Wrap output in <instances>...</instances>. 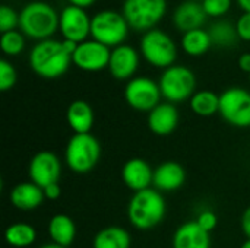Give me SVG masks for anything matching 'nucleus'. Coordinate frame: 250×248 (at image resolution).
<instances>
[{"mask_svg":"<svg viewBox=\"0 0 250 248\" xmlns=\"http://www.w3.org/2000/svg\"><path fill=\"white\" fill-rule=\"evenodd\" d=\"M196 222H198V225L204 229V231H207V232H212L215 228H217V225H218V218H217V215L212 212V210H202L199 215H198V218L195 219Z\"/></svg>","mask_w":250,"mask_h":248,"instance_id":"32","label":"nucleus"},{"mask_svg":"<svg viewBox=\"0 0 250 248\" xmlns=\"http://www.w3.org/2000/svg\"><path fill=\"white\" fill-rule=\"evenodd\" d=\"M239 67L245 73H249L250 75V53H245V54L240 56V58H239Z\"/></svg>","mask_w":250,"mask_h":248,"instance_id":"36","label":"nucleus"},{"mask_svg":"<svg viewBox=\"0 0 250 248\" xmlns=\"http://www.w3.org/2000/svg\"><path fill=\"white\" fill-rule=\"evenodd\" d=\"M167 0H125L123 16L129 26L138 32H148L164 18Z\"/></svg>","mask_w":250,"mask_h":248,"instance_id":"8","label":"nucleus"},{"mask_svg":"<svg viewBox=\"0 0 250 248\" xmlns=\"http://www.w3.org/2000/svg\"><path fill=\"white\" fill-rule=\"evenodd\" d=\"M240 227H242V231H243V234L246 235V238H249L250 240V206L245 209V212H243V215H242Z\"/></svg>","mask_w":250,"mask_h":248,"instance_id":"35","label":"nucleus"},{"mask_svg":"<svg viewBox=\"0 0 250 248\" xmlns=\"http://www.w3.org/2000/svg\"><path fill=\"white\" fill-rule=\"evenodd\" d=\"M42 190H44L45 199H48V200H57L60 197V194H62V189H60V184L59 183L50 184V186H47Z\"/></svg>","mask_w":250,"mask_h":248,"instance_id":"34","label":"nucleus"},{"mask_svg":"<svg viewBox=\"0 0 250 248\" xmlns=\"http://www.w3.org/2000/svg\"><path fill=\"white\" fill-rule=\"evenodd\" d=\"M122 180L133 193L151 189L154 183V170L142 158H132L122 168Z\"/></svg>","mask_w":250,"mask_h":248,"instance_id":"15","label":"nucleus"},{"mask_svg":"<svg viewBox=\"0 0 250 248\" xmlns=\"http://www.w3.org/2000/svg\"><path fill=\"white\" fill-rule=\"evenodd\" d=\"M6 243L15 248L31 247L37 240V229L26 222H15L6 228Z\"/></svg>","mask_w":250,"mask_h":248,"instance_id":"25","label":"nucleus"},{"mask_svg":"<svg viewBox=\"0 0 250 248\" xmlns=\"http://www.w3.org/2000/svg\"><path fill=\"white\" fill-rule=\"evenodd\" d=\"M60 174H62V162L59 156L51 151H40L29 161L28 165L29 181L35 183L41 189L59 183Z\"/></svg>","mask_w":250,"mask_h":248,"instance_id":"11","label":"nucleus"},{"mask_svg":"<svg viewBox=\"0 0 250 248\" xmlns=\"http://www.w3.org/2000/svg\"><path fill=\"white\" fill-rule=\"evenodd\" d=\"M205 20L207 13L204 10V6L196 0H186L180 3L173 13V23L183 34L202 28Z\"/></svg>","mask_w":250,"mask_h":248,"instance_id":"18","label":"nucleus"},{"mask_svg":"<svg viewBox=\"0 0 250 248\" xmlns=\"http://www.w3.org/2000/svg\"><path fill=\"white\" fill-rule=\"evenodd\" d=\"M190 110L199 117H211L220 111V95L212 91H196L189 99Z\"/></svg>","mask_w":250,"mask_h":248,"instance_id":"26","label":"nucleus"},{"mask_svg":"<svg viewBox=\"0 0 250 248\" xmlns=\"http://www.w3.org/2000/svg\"><path fill=\"white\" fill-rule=\"evenodd\" d=\"M66 120L75 134H85L91 133L95 123V114L92 107L86 101L76 99L67 107Z\"/></svg>","mask_w":250,"mask_h":248,"instance_id":"21","label":"nucleus"},{"mask_svg":"<svg viewBox=\"0 0 250 248\" xmlns=\"http://www.w3.org/2000/svg\"><path fill=\"white\" fill-rule=\"evenodd\" d=\"M240 248H250V240L249 238H246V241L240 246Z\"/></svg>","mask_w":250,"mask_h":248,"instance_id":"40","label":"nucleus"},{"mask_svg":"<svg viewBox=\"0 0 250 248\" xmlns=\"http://www.w3.org/2000/svg\"><path fill=\"white\" fill-rule=\"evenodd\" d=\"M132 237L122 227H105L92 240V248H130Z\"/></svg>","mask_w":250,"mask_h":248,"instance_id":"23","label":"nucleus"},{"mask_svg":"<svg viewBox=\"0 0 250 248\" xmlns=\"http://www.w3.org/2000/svg\"><path fill=\"white\" fill-rule=\"evenodd\" d=\"M60 26V15L45 1H31L19 12V28L23 35L44 41L54 35Z\"/></svg>","mask_w":250,"mask_h":248,"instance_id":"3","label":"nucleus"},{"mask_svg":"<svg viewBox=\"0 0 250 248\" xmlns=\"http://www.w3.org/2000/svg\"><path fill=\"white\" fill-rule=\"evenodd\" d=\"M212 47V39L208 31L199 28L185 32L182 37V48L186 54L192 57L204 56Z\"/></svg>","mask_w":250,"mask_h":248,"instance_id":"24","label":"nucleus"},{"mask_svg":"<svg viewBox=\"0 0 250 248\" xmlns=\"http://www.w3.org/2000/svg\"><path fill=\"white\" fill-rule=\"evenodd\" d=\"M110 56L111 50L107 45L95 39H86L78 44L72 56V61L78 69L83 72H100L108 67Z\"/></svg>","mask_w":250,"mask_h":248,"instance_id":"12","label":"nucleus"},{"mask_svg":"<svg viewBox=\"0 0 250 248\" xmlns=\"http://www.w3.org/2000/svg\"><path fill=\"white\" fill-rule=\"evenodd\" d=\"M158 85L167 102L179 104L190 99L196 92V76L189 67L174 64L163 72Z\"/></svg>","mask_w":250,"mask_h":248,"instance_id":"5","label":"nucleus"},{"mask_svg":"<svg viewBox=\"0 0 250 248\" xmlns=\"http://www.w3.org/2000/svg\"><path fill=\"white\" fill-rule=\"evenodd\" d=\"M78 44L67 39H44L38 41L28 57L31 70L44 79H57L63 76L72 61V56Z\"/></svg>","mask_w":250,"mask_h":248,"instance_id":"1","label":"nucleus"},{"mask_svg":"<svg viewBox=\"0 0 250 248\" xmlns=\"http://www.w3.org/2000/svg\"><path fill=\"white\" fill-rule=\"evenodd\" d=\"M186 183V171L176 161L161 162L154 170V189L161 193H173Z\"/></svg>","mask_w":250,"mask_h":248,"instance_id":"17","label":"nucleus"},{"mask_svg":"<svg viewBox=\"0 0 250 248\" xmlns=\"http://www.w3.org/2000/svg\"><path fill=\"white\" fill-rule=\"evenodd\" d=\"M202 6L207 16L220 18L230 10L231 0H202Z\"/></svg>","mask_w":250,"mask_h":248,"instance_id":"31","label":"nucleus"},{"mask_svg":"<svg viewBox=\"0 0 250 248\" xmlns=\"http://www.w3.org/2000/svg\"><path fill=\"white\" fill-rule=\"evenodd\" d=\"M211 234L204 231L196 221L182 224L173 234V248H211Z\"/></svg>","mask_w":250,"mask_h":248,"instance_id":"19","label":"nucleus"},{"mask_svg":"<svg viewBox=\"0 0 250 248\" xmlns=\"http://www.w3.org/2000/svg\"><path fill=\"white\" fill-rule=\"evenodd\" d=\"M69 3H70L72 6H76V7H82V9H85V7L92 6V4L95 3V0H69Z\"/></svg>","mask_w":250,"mask_h":248,"instance_id":"37","label":"nucleus"},{"mask_svg":"<svg viewBox=\"0 0 250 248\" xmlns=\"http://www.w3.org/2000/svg\"><path fill=\"white\" fill-rule=\"evenodd\" d=\"M196 1H198V0H196Z\"/></svg>","mask_w":250,"mask_h":248,"instance_id":"41","label":"nucleus"},{"mask_svg":"<svg viewBox=\"0 0 250 248\" xmlns=\"http://www.w3.org/2000/svg\"><path fill=\"white\" fill-rule=\"evenodd\" d=\"M139 66V53L127 44H122L111 50L108 72L117 80H130Z\"/></svg>","mask_w":250,"mask_h":248,"instance_id":"14","label":"nucleus"},{"mask_svg":"<svg viewBox=\"0 0 250 248\" xmlns=\"http://www.w3.org/2000/svg\"><path fill=\"white\" fill-rule=\"evenodd\" d=\"M0 47L6 56L15 57L19 56L25 48V37L19 31H9L1 34L0 38Z\"/></svg>","mask_w":250,"mask_h":248,"instance_id":"28","label":"nucleus"},{"mask_svg":"<svg viewBox=\"0 0 250 248\" xmlns=\"http://www.w3.org/2000/svg\"><path fill=\"white\" fill-rule=\"evenodd\" d=\"M226 123L230 126L246 129L250 127V92L233 86L220 94V111Z\"/></svg>","mask_w":250,"mask_h":248,"instance_id":"10","label":"nucleus"},{"mask_svg":"<svg viewBox=\"0 0 250 248\" xmlns=\"http://www.w3.org/2000/svg\"><path fill=\"white\" fill-rule=\"evenodd\" d=\"M211 39H212V45L217 47H223V48H230L234 47L239 42V34L236 29V25L227 22V20H218L214 22L211 25V28L208 29Z\"/></svg>","mask_w":250,"mask_h":248,"instance_id":"27","label":"nucleus"},{"mask_svg":"<svg viewBox=\"0 0 250 248\" xmlns=\"http://www.w3.org/2000/svg\"><path fill=\"white\" fill-rule=\"evenodd\" d=\"M236 29L239 34V38L243 41H250V13H243L237 22H236Z\"/></svg>","mask_w":250,"mask_h":248,"instance_id":"33","label":"nucleus"},{"mask_svg":"<svg viewBox=\"0 0 250 248\" xmlns=\"http://www.w3.org/2000/svg\"><path fill=\"white\" fill-rule=\"evenodd\" d=\"M38 248H66V247H62V246H59V244H56V243H47V244H42L41 247Z\"/></svg>","mask_w":250,"mask_h":248,"instance_id":"39","label":"nucleus"},{"mask_svg":"<svg viewBox=\"0 0 250 248\" xmlns=\"http://www.w3.org/2000/svg\"><path fill=\"white\" fill-rule=\"evenodd\" d=\"M101 158V145L91 133L73 134L64 149V161L75 174L91 172Z\"/></svg>","mask_w":250,"mask_h":248,"instance_id":"4","label":"nucleus"},{"mask_svg":"<svg viewBox=\"0 0 250 248\" xmlns=\"http://www.w3.org/2000/svg\"><path fill=\"white\" fill-rule=\"evenodd\" d=\"M9 199L12 206H15L16 209L29 212L40 208L45 200V196H44V190L40 186H37L32 181H23L13 186Z\"/></svg>","mask_w":250,"mask_h":248,"instance_id":"20","label":"nucleus"},{"mask_svg":"<svg viewBox=\"0 0 250 248\" xmlns=\"http://www.w3.org/2000/svg\"><path fill=\"white\" fill-rule=\"evenodd\" d=\"M167 205L161 191L146 189L133 196L127 205V219L130 225L139 231H149L157 228L166 218Z\"/></svg>","mask_w":250,"mask_h":248,"instance_id":"2","label":"nucleus"},{"mask_svg":"<svg viewBox=\"0 0 250 248\" xmlns=\"http://www.w3.org/2000/svg\"><path fill=\"white\" fill-rule=\"evenodd\" d=\"M126 104L139 113H151L158 104H161V89L158 82L146 76H138L130 79L123 91Z\"/></svg>","mask_w":250,"mask_h":248,"instance_id":"9","label":"nucleus"},{"mask_svg":"<svg viewBox=\"0 0 250 248\" xmlns=\"http://www.w3.org/2000/svg\"><path fill=\"white\" fill-rule=\"evenodd\" d=\"M129 23L123 13L116 10H101L91 20L92 39L107 45L108 48L119 47L125 42L129 34Z\"/></svg>","mask_w":250,"mask_h":248,"instance_id":"7","label":"nucleus"},{"mask_svg":"<svg viewBox=\"0 0 250 248\" xmlns=\"http://www.w3.org/2000/svg\"><path fill=\"white\" fill-rule=\"evenodd\" d=\"M141 54L154 67L168 69L177 58V45L173 38L161 29H151L141 39Z\"/></svg>","mask_w":250,"mask_h":248,"instance_id":"6","label":"nucleus"},{"mask_svg":"<svg viewBox=\"0 0 250 248\" xmlns=\"http://www.w3.org/2000/svg\"><path fill=\"white\" fill-rule=\"evenodd\" d=\"M48 235L51 243L62 247H70L76 238V225L69 215L57 213L48 221Z\"/></svg>","mask_w":250,"mask_h":248,"instance_id":"22","label":"nucleus"},{"mask_svg":"<svg viewBox=\"0 0 250 248\" xmlns=\"http://www.w3.org/2000/svg\"><path fill=\"white\" fill-rule=\"evenodd\" d=\"M16 80H18L16 69L12 66L10 61H7L6 58H1L0 60V91L6 92L12 89L16 85Z\"/></svg>","mask_w":250,"mask_h":248,"instance_id":"29","label":"nucleus"},{"mask_svg":"<svg viewBox=\"0 0 250 248\" xmlns=\"http://www.w3.org/2000/svg\"><path fill=\"white\" fill-rule=\"evenodd\" d=\"M91 20L85 9L76 6H66L60 13V32L64 39L81 44L86 41V37L91 35Z\"/></svg>","mask_w":250,"mask_h":248,"instance_id":"13","label":"nucleus"},{"mask_svg":"<svg viewBox=\"0 0 250 248\" xmlns=\"http://www.w3.org/2000/svg\"><path fill=\"white\" fill-rule=\"evenodd\" d=\"M237 4L245 13H250V0H237Z\"/></svg>","mask_w":250,"mask_h":248,"instance_id":"38","label":"nucleus"},{"mask_svg":"<svg viewBox=\"0 0 250 248\" xmlns=\"http://www.w3.org/2000/svg\"><path fill=\"white\" fill-rule=\"evenodd\" d=\"M180 114L176 104L161 102L151 113H148V129L157 136H168L176 132Z\"/></svg>","mask_w":250,"mask_h":248,"instance_id":"16","label":"nucleus"},{"mask_svg":"<svg viewBox=\"0 0 250 248\" xmlns=\"http://www.w3.org/2000/svg\"><path fill=\"white\" fill-rule=\"evenodd\" d=\"M16 26H19V13H16L15 9L7 4L0 6V32L4 34L15 31Z\"/></svg>","mask_w":250,"mask_h":248,"instance_id":"30","label":"nucleus"}]
</instances>
